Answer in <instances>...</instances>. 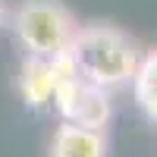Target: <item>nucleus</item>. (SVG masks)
Masks as SVG:
<instances>
[{
	"mask_svg": "<svg viewBox=\"0 0 157 157\" xmlns=\"http://www.w3.org/2000/svg\"><path fill=\"white\" fill-rule=\"evenodd\" d=\"M129 85H132V98L138 104V110L157 126V47L148 50V54L138 60L135 75H132Z\"/></svg>",
	"mask_w": 157,
	"mask_h": 157,
	"instance_id": "nucleus-6",
	"label": "nucleus"
},
{
	"mask_svg": "<svg viewBox=\"0 0 157 157\" xmlns=\"http://www.w3.org/2000/svg\"><path fill=\"white\" fill-rule=\"evenodd\" d=\"M66 72H72L66 54H60V57H29L25 54L22 66H19V78H16L22 104L32 110L50 107L54 104V91Z\"/></svg>",
	"mask_w": 157,
	"mask_h": 157,
	"instance_id": "nucleus-4",
	"label": "nucleus"
},
{
	"mask_svg": "<svg viewBox=\"0 0 157 157\" xmlns=\"http://www.w3.org/2000/svg\"><path fill=\"white\" fill-rule=\"evenodd\" d=\"M13 35L29 57H60L69 50L78 29L75 16L60 0H22L13 13Z\"/></svg>",
	"mask_w": 157,
	"mask_h": 157,
	"instance_id": "nucleus-2",
	"label": "nucleus"
},
{
	"mask_svg": "<svg viewBox=\"0 0 157 157\" xmlns=\"http://www.w3.org/2000/svg\"><path fill=\"white\" fill-rule=\"evenodd\" d=\"M57 116L63 123H75V126H88V129H104L107 132L110 116H113V101H110V88H101L88 78L66 72L60 78V85L54 91V104Z\"/></svg>",
	"mask_w": 157,
	"mask_h": 157,
	"instance_id": "nucleus-3",
	"label": "nucleus"
},
{
	"mask_svg": "<svg viewBox=\"0 0 157 157\" xmlns=\"http://www.w3.org/2000/svg\"><path fill=\"white\" fill-rule=\"evenodd\" d=\"M6 25V6H3V0H0V29Z\"/></svg>",
	"mask_w": 157,
	"mask_h": 157,
	"instance_id": "nucleus-7",
	"label": "nucleus"
},
{
	"mask_svg": "<svg viewBox=\"0 0 157 157\" xmlns=\"http://www.w3.org/2000/svg\"><path fill=\"white\" fill-rule=\"evenodd\" d=\"M66 57L75 75H82L101 88H110V91L132 82L135 66L141 60L135 41L110 22L78 25L69 41Z\"/></svg>",
	"mask_w": 157,
	"mask_h": 157,
	"instance_id": "nucleus-1",
	"label": "nucleus"
},
{
	"mask_svg": "<svg viewBox=\"0 0 157 157\" xmlns=\"http://www.w3.org/2000/svg\"><path fill=\"white\" fill-rule=\"evenodd\" d=\"M47 157H107V135L104 129H88L60 120V126L50 135Z\"/></svg>",
	"mask_w": 157,
	"mask_h": 157,
	"instance_id": "nucleus-5",
	"label": "nucleus"
}]
</instances>
